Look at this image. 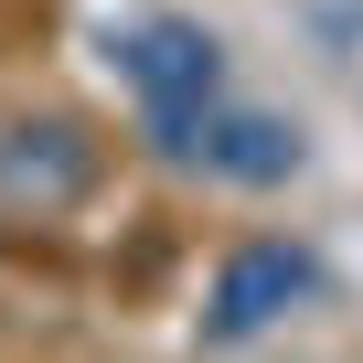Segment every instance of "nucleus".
Segmentation results:
<instances>
[{
  "label": "nucleus",
  "mask_w": 363,
  "mask_h": 363,
  "mask_svg": "<svg viewBox=\"0 0 363 363\" xmlns=\"http://www.w3.org/2000/svg\"><path fill=\"white\" fill-rule=\"evenodd\" d=\"M86 182H96V150H86L75 128H11V139H0V193L33 203V214L75 203Z\"/></svg>",
  "instance_id": "nucleus-3"
},
{
  "label": "nucleus",
  "mask_w": 363,
  "mask_h": 363,
  "mask_svg": "<svg viewBox=\"0 0 363 363\" xmlns=\"http://www.w3.org/2000/svg\"><path fill=\"white\" fill-rule=\"evenodd\" d=\"M310 289H320V267H310L299 246H278V235H267V246H235L225 278H214V299H203V342H257V331H267L278 310H299Z\"/></svg>",
  "instance_id": "nucleus-2"
},
{
  "label": "nucleus",
  "mask_w": 363,
  "mask_h": 363,
  "mask_svg": "<svg viewBox=\"0 0 363 363\" xmlns=\"http://www.w3.org/2000/svg\"><path fill=\"white\" fill-rule=\"evenodd\" d=\"M118 54H128V86H139V107H150V139H160L171 160H193L203 118L225 107V43H214L203 22H139Z\"/></svg>",
  "instance_id": "nucleus-1"
},
{
  "label": "nucleus",
  "mask_w": 363,
  "mask_h": 363,
  "mask_svg": "<svg viewBox=\"0 0 363 363\" xmlns=\"http://www.w3.org/2000/svg\"><path fill=\"white\" fill-rule=\"evenodd\" d=\"M193 160L225 171V182H289L299 171V128L289 118H257V107H214L203 139H193Z\"/></svg>",
  "instance_id": "nucleus-4"
}]
</instances>
